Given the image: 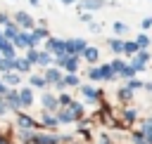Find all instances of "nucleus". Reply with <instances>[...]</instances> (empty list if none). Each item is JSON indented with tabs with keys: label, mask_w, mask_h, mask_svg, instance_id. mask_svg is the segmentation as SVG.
<instances>
[{
	"label": "nucleus",
	"mask_w": 152,
	"mask_h": 144,
	"mask_svg": "<svg viewBox=\"0 0 152 144\" xmlns=\"http://www.w3.org/2000/svg\"><path fill=\"white\" fill-rule=\"evenodd\" d=\"M64 45H66V52H78V50L86 47L83 40H69V42H64Z\"/></svg>",
	"instance_id": "1"
},
{
	"label": "nucleus",
	"mask_w": 152,
	"mask_h": 144,
	"mask_svg": "<svg viewBox=\"0 0 152 144\" xmlns=\"http://www.w3.org/2000/svg\"><path fill=\"white\" fill-rule=\"evenodd\" d=\"M17 21L24 26V28H31L33 26V21H31V17L28 14H24V12H17Z\"/></svg>",
	"instance_id": "2"
},
{
	"label": "nucleus",
	"mask_w": 152,
	"mask_h": 144,
	"mask_svg": "<svg viewBox=\"0 0 152 144\" xmlns=\"http://www.w3.org/2000/svg\"><path fill=\"white\" fill-rule=\"evenodd\" d=\"M145 61H147V54H138V57H135V61H133V71H142Z\"/></svg>",
	"instance_id": "3"
},
{
	"label": "nucleus",
	"mask_w": 152,
	"mask_h": 144,
	"mask_svg": "<svg viewBox=\"0 0 152 144\" xmlns=\"http://www.w3.org/2000/svg\"><path fill=\"white\" fill-rule=\"evenodd\" d=\"M59 64H62L66 71H74V68H76V59H74V57H71V59H66V57H59Z\"/></svg>",
	"instance_id": "4"
},
{
	"label": "nucleus",
	"mask_w": 152,
	"mask_h": 144,
	"mask_svg": "<svg viewBox=\"0 0 152 144\" xmlns=\"http://www.w3.org/2000/svg\"><path fill=\"white\" fill-rule=\"evenodd\" d=\"M104 0H83L81 2V7H86V9H95V7H100Z\"/></svg>",
	"instance_id": "5"
},
{
	"label": "nucleus",
	"mask_w": 152,
	"mask_h": 144,
	"mask_svg": "<svg viewBox=\"0 0 152 144\" xmlns=\"http://www.w3.org/2000/svg\"><path fill=\"white\" fill-rule=\"evenodd\" d=\"M83 54H86V59H88V61H95V59H97V50H93V47H86V50H83Z\"/></svg>",
	"instance_id": "6"
},
{
	"label": "nucleus",
	"mask_w": 152,
	"mask_h": 144,
	"mask_svg": "<svg viewBox=\"0 0 152 144\" xmlns=\"http://www.w3.org/2000/svg\"><path fill=\"white\" fill-rule=\"evenodd\" d=\"M0 50H2V52H5V54H10V57H12V54H14V47H12V45H10V42H5V40H2V38H0Z\"/></svg>",
	"instance_id": "7"
},
{
	"label": "nucleus",
	"mask_w": 152,
	"mask_h": 144,
	"mask_svg": "<svg viewBox=\"0 0 152 144\" xmlns=\"http://www.w3.org/2000/svg\"><path fill=\"white\" fill-rule=\"evenodd\" d=\"M5 35L14 40V38H17V26H12V24H7V26H5Z\"/></svg>",
	"instance_id": "8"
},
{
	"label": "nucleus",
	"mask_w": 152,
	"mask_h": 144,
	"mask_svg": "<svg viewBox=\"0 0 152 144\" xmlns=\"http://www.w3.org/2000/svg\"><path fill=\"white\" fill-rule=\"evenodd\" d=\"M14 42H17L19 47H24V45H28V35H24V33H17V38H14Z\"/></svg>",
	"instance_id": "9"
},
{
	"label": "nucleus",
	"mask_w": 152,
	"mask_h": 144,
	"mask_svg": "<svg viewBox=\"0 0 152 144\" xmlns=\"http://www.w3.org/2000/svg\"><path fill=\"white\" fill-rule=\"evenodd\" d=\"M138 47H140L138 42H126V45H124V50H126L128 54H133V52H138Z\"/></svg>",
	"instance_id": "10"
},
{
	"label": "nucleus",
	"mask_w": 152,
	"mask_h": 144,
	"mask_svg": "<svg viewBox=\"0 0 152 144\" xmlns=\"http://www.w3.org/2000/svg\"><path fill=\"white\" fill-rule=\"evenodd\" d=\"M7 102H12L10 106H21V99H19V97H17L14 92H12V94H7Z\"/></svg>",
	"instance_id": "11"
},
{
	"label": "nucleus",
	"mask_w": 152,
	"mask_h": 144,
	"mask_svg": "<svg viewBox=\"0 0 152 144\" xmlns=\"http://www.w3.org/2000/svg\"><path fill=\"white\" fill-rule=\"evenodd\" d=\"M114 33H116V35H121V33H126V24H121V21H116V24H114Z\"/></svg>",
	"instance_id": "12"
},
{
	"label": "nucleus",
	"mask_w": 152,
	"mask_h": 144,
	"mask_svg": "<svg viewBox=\"0 0 152 144\" xmlns=\"http://www.w3.org/2000/svg\"><path fill=\"white\" fill-rule=\"evenodd\" d=\"M43 104H45V106H48V109H55V106H57V102H55V99H52V97H48V94H45V97H43Z\"/></svg>",
	"instance_id": "13"
},
{
	"label": "nucleus",
	"mask_w": 152,
	"mask_h": 144,
	"mask_svg": "<svg viewBox=\"0 0 152 144\" xmlns=\"http://www.w3.org/2000/svg\"><path fill=\"white\" fill-rule=\"evenodd\" d=\"M45 80H55V83H57V80H59V73H57V71H48V73H45Z\"/></svg>",
	"instance_id": "14"
},
{
	"label": "nucleus",
	"mask_w": 152,
	"mask_h": 144,
	"mask_svg": "<svg viewBox=\"0 0 152 144\" xmlns=\"http://www.w3.org/2000/svg\"><path fill=\"white\" fill-rule=\"evenodd\" d=\"M19 99H21V104H31V99H33V97H31V92H26V90H24Z\"/></svg>",
	"instance_id": "15"
},
{
	"label": "nucleus",
	"mask_w": 152,
	"mask_h": 144,
	"mask_svg": "<svg viewBox=\"0 0 152 144\" xmlns=\"http://www.w3.org/2000/svg\"><path fill=\"white\" fill-rule=\"evenodd\" d=\"M71 118H74V111H64V113L59 116V120H62V123H69Z\"/></svg>",
	"instance_id": "16"
},
{
	"label": "nucleus",
	"mask_w": 152,
	"mask_h": 144,
	"mask_svg": "<svg viewBox=\"0 0 152 144\" xmlns=\"http://www.w3.org/2000/svg\"><path fill=\"white\" fill-rule=\"evenodd\" d=\"M135 42H138L140 47H145V45H150V38H147V35H138V40H135Z\"/></svg>",
	"instance_id": "17"
},
{
	"label": "nucleus",
	"mask_w": 152,
	"mask_h": 144,
	"mask_svg": "<svg viewBox=\"0 0 152 144\" xmlns=\"http://www.w3.org/2000/svg\"><path fill=\"white\" fill-rule=\"evenodd\" d=\"M112 50H114V52H124V42H119V40H112Z\"/></svg>",
	"instance_id": "18"
},
{
	"label": "nucleus",
	"mask_w": 152,
	"mask_h": 144,
	"mask_svg": "<svg viewBox=\"0 0 152 144\" xmlns=\"http://www.w3.org/2000/svg\"><path fill=\"white\" fill-rule=\"evenodd\" d=\"M36 61H38V64H50V54H45V52H43V54H38V59H36Z\"/></svg>",
	"instance_id": "19"
},
{
	"label": "nucleus",
	"mask_w": 152,
	"mask_h": 144,
	"mask_svg": "<svg viewBox=\"0 0 152 144\" xmlns=\"http://www.w3.org/2000/svg\"><path fill=\"white\" fill-rule=\"evenodd\" d=\"M19 123H21V127H31V125H33V120H31V118H26V116H21V118H19Z\"/></svg>",
	"instance_id": "20"
},
{
	"label": "nucleus",
	"mask_w": 152,
	"mask_h": 144,
	"mask_svg": "<svg viewBox=\"0 0 152 144\" xmlns=\"http://www.w3.org/2000/svg\"><path fill=\"white\" fill-rule=\"evenodd\" d=\"M17 68H19V71H26V68H28V61H26V59L17 61Z\"/></svg>",
	"instance_id": "21"
},
{
	"label": "nucleus",
	"mask_w": 152,
	"mask_h": 144,
	"mask_svg": "<svg viewBox=\"0 0 152 144\" xmlns=\"http://www.w3.org/2000/svg\"><path fill=\"white\" fill-rule=\"evenodd\" d=\"M83 94H86V97H90V99H93V97H95V90H93V87H83Z\"/></svg>",
	"instance_id": "22"
},
{
	"label": "nucleus",
	"mask_w": 152,
	"mask_h": 144,
	"mask_svg": "<svg viewBox=\"0 0 152 144\" xmlns=\"http://www.w3.org/2000/svg\"><path fill=\"white\" fill-rule=\"evenodd\" d=\"M43 120H45V125H57V120H55V118H50V116H45Z\"/></svg>",
	"instance_id": "23"
},
{
	"label": "nucleus",
	"mask_w": 152,
	"mask_h": 144,
	"mask_svg": "<svg viewBox=\"0 0 152 144\" xmlns=\"http://www.w3.org/2000/svg\"><path fill=\"white\" fill-rule=\"evenodd\" d=\"M66 83H69V85H76V78H74V76H69V78H64V85H66Z\"/></svg>",
	"instance_id": "24"
},
{
	"label": "nucleus",
	"mask_w": 152,
	"mask_h": 144,
	"mask_svg": "<svg viewBox=\"0 0 152 144\" xmlns=\"http://www.w3.org/2000/svg\"><path fill=\"white\" fill-rule=\"evenodd\" d=\"M142 26H145V28H147V26H152V17H150V19H145V21H142Z\"/></svg>",
	"instance_id": "25"
},
{
	"label": "nucleus",
	"mask_w": 152,
	"mask_h": 144,
	"mask_svg": "<svg viewBox=\"0 0 152 144\" xmlns=\"http://www.w3.org/2000/svg\"><path fill=\"white\" fill-rule=\"evenodd\" d=\"M0 113H5V106H2V104H0Z\"/></svg>",
	"instance_id": "26"
},
{
	"label": "nucleus",
	"mask_w": 152,
	"mask_h": 144,
	"mask_svg": "<svg viewBox=\"0 0 152 144\" xmlns=\"http://www.w3.org/2000/svg\"><path fill=\"white\" fill-rule=\"evenodd\" d=\"M62 2H66V5H69V2H74V0H62Z\"/></svg>",
	"instance_id": "27"
},
{
	"label": "nucleus",
	"mask_w": 152,
	"mask_h": 144,
	"mask_svg": "<svg viewBox=\"0 0 152 144\" xmlns=\"http://www.w3.org/2000/svg\"><path fill=\"white\" fill-rule=\"evenodd\" d=\"M0 92H2V83H0Z\"/></svg>",
	"instance_id": "28"
}]
</instances>
